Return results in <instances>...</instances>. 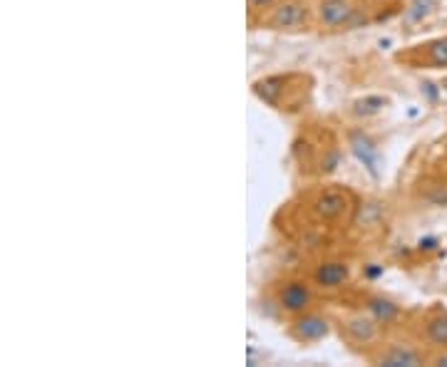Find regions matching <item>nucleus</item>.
Segmentation results:
<instances>
[{"label":"nucleus","instance_id":"5","mask_svg":"<svg viewBox=\"0 0 447 367\" xmlns=\"http://www.w3.org/2000/svg\"><path fill=\"white\" fill-rule=\"evenodd\" d=\"M313 278H316L318 285H323V288H340V285L348 283V278H351V268L345 266V263H323V266H318Z\"/></svg>","mask_w":447,"mask_h":367},{"label":"nucleus","instance_id":"13","mask_svg":"<svg viewBox=\"0 0 447 367\" xmlns=\"http://www.w3.org/2000/svg\"><path fill=\"white\" fill-rule=\"evenodd\" d=\"M430 5H433V0H415V5H413V10H410V18L420 20L422 15L430 13Z\"/></svg>","mask_w":447,"mask_h":367},{"label":"nucleus","instance_id":"11","mask_svg":"<svg viewBox=\"0 0 447 367\" xmlns=\"http://www.w3.org/2000/svg\"><path fill=\"white\" fill-rule=\"evenodd\" d=\"M351 144H353V149H356L358 157L368 164V169H375V149H373L371 142L365 140V137H360V134H353Z\"/></svg>","mask_w":447,"mask_h":367},{"label":"nucleus","instance_id":"7","mask_svg":"<svg viewBox=\"0 0 447 367\" xmlns=\"http://www.w3.org/2000/svg\"><path fill=\"white\" fill-rule=\"evenodd\" d=\"M380 365L397 367V365H420V355L413 353L408 348H393L388 355L380 357Z\"/></svg>","mask_w":447,"mask_h":367},{"label":"nucleus","instance_id":"2","mask_svg":"<svg viewBox=\"0 0 447 367\" xmlns=\"http://www.w3.org/2000/svg\"><path fill=\"white\" fill-rule=\"evenodd\" d=\"M306 20V8L303 3H283L281 8H276L274 15L268 18V25L276 30H298Z\"/></svg>","mask_w":447,"mask_h":367},{"label":"nucleus","instance_id":"6","mask_svg":"<svg viewBox=\"0 0 447 367\" xmlns=\"http://www.w3.org/2000/svg\"><path fill=\"white\" fill-rule=\"evenodd\" d=\"M343 206H345V201L338 191H326V194L318 199V203H316V209H318V214L323 216V219H336V216L343 211Z\"/></svg>","mask_w":447,"mask_h":367},{"label":"nucleus","instance_id":"15","mask_svg":"<svg viewBox=\"0 0 447 367\" xmlns=\"http://www.w3.org/2000/svg\"><path fill=\"white\" fill-rule=\"evenodd\" d=\"M435 362H437V365H445V367H447V353H445V355H440V357H437V360H435Z\"/></svg>","mask_w":447,"mask_h":367},{"label":"nucleus","instance_id":"9","mask_svg":"<svg viewBox=\"0 0 447 367\" xmlns=\"http://www.w3.org/2000/svg\"><path fill=\"white\" fill-rule=\"evenodd\" d=\"M368 311L373 313L375 323H383L385 325V323H390V320L397 315V305H393L390 300H383V298H375V300H371Z\"/></svg>","mask_w":447,"mask_h":367},{"label":"nucleus","instance_id":"14","mask_svg":"<svg viewBox=\"0 0 447 367\" xmlns=\"http://www.w3.org/2000/svg\"><path fill=\"white\" fill-rule=\"evenodd\" d=\"M249 3L256 8H263V5H268V3H274V0H249Z\"/></svg>","mask_w":447,"mask_h":367},{"label":"nucleus","instance_id":"8","mask_svg":"<svg viewBox=\"0 0 447 367\" xmlns=\"http://www.w3.org/2000/svg\"><path fill=\"white\" fill-rule=\"evenodd\" d=\"M348 333L353 335V340L358 342H371L375 337V323L365 320V318H353L348 323Z\"/></svg>","mask_w":447,"mask_h":367},{"label":"nucleus","instance_id":"4","mask_svg":"<svg viewBox=\"0 0 447 367\" xmlns=\"http://www.w3.org/2000/svg\"><path fill=\"white\" fill-rule=\"evenodd\" d=\"M294 335L301 342H313L328 335V323L318 315H303L294 323Z\"/></svg>","mask_w":447,"mask_h":367},{"label":"nucleus","instance_id":"10","mask_svg":"<svg viewBox=\"0 0 447 367\" xmlns=\"http://www.w3.org/2000/svg\"><path fill=\"white\" fill-rule=\"evenodd\" d=\"M428 337L435 345H447V313H440L428 320Z\"/></svg>","mask_w":447,"mask_h":367},{"label":"nucleus","instance_id":"1","mask_svg":"<svg viewBox=\"0 0 447 367\" xmlns=\"http://www.w3.org/2000/svg\"><path fill=\"white\" fill-rule=\"evenodd\" d=\"M318 18L326 27L351 25L356 20V8L348 0H323L318 8Z\"/></svg>","mask_w":447,"mask_h":367},{"label":"nucleus","instance_id":"12","mask_svg":"<svg viewBox=\"0 0 447 367\" xmlns=\"http://www.w3.org/2000/svg\"><path fill=\"white\" fill-rule=\"evenodd\" d=\"M430 63L437 65V67H447V38L435 40L433 45L428 47Z\"/></svg>","mask_w":447,"mask_h":367},{"label":"nucleus","instance_id":"3","mask_svg":"<svg viewBox=\"0 0 447 367\" xmlns=\"http://www.w3.org/2000/svg\"><path fill=\"white\" fill-rule=\"evenodd\" d=\"M279 303L288 313H303L311 303V291L303 283H288L279 296Z\"/></svg>","mask_w":447,"mask_h":367}]
</instances>
